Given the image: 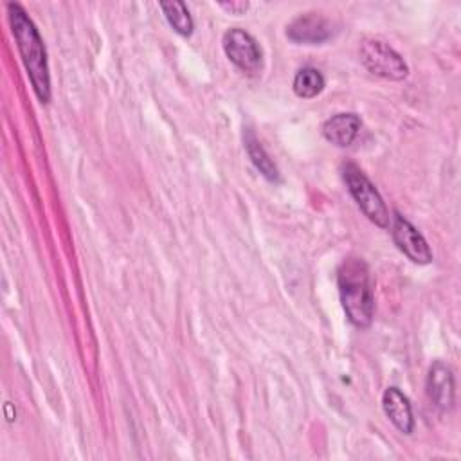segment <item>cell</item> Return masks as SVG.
<instances>
[{
  "label": "cell",
  "instance_id": "obj_14",
  "mask_svg": "<svg viewBox=\"0 0 461 461\" xmlns=\"http://www.w3.org/2000/svg\"><path fill=\"white\" fill-rule=\"evenodd\" d=\"M223 9L230 11L232 14H241L249 9V2H230V4H220Z\"/></svg>",
  "mask_w": 461,
  "mask_h": 461
},
{
  "label": "cell",
  "instance_id": "obj_1",
  "mask_svg": "<svg viewBox=\"0 0 461 461\" xmlns=\"http://www.w3.org/2000/svg\"><path fill=\"white\" fill-rule=\"evenodd\" d=\"M7 14L11 31L16 41V47L20 50L22 61L25 65V70L29 74L31 85L41 103L50 101V76H49V63H47V52L43 40L34 25V22L29 18L27 11L16 4H7Z\"/></svg>",
  "mask_w": 461,
  "mask_h": 461
},
{
  "label": "cell",
  "instance_id": "obj_12",
  "mask_svg": "<svg viewBox=\"0 0 461 461\" xmlns=\"http://www.w3.org/2000/svg\"><path fill=\"white\" fill-rule=\"evenodd\" d=\"M322 88H324V76L313 67L301 68L294 77V92L299 97L312 99L317 94H321Z\"/></svg>",
  "mask_w": 461,
  "mask_h": 461
},
{
  "label": "cell",
  "instance_id": "obj_11",
  "mask_svg": "<svg viewBox=\"0 0 461 461\" xmlns=\"http://www.w3.org/2000/svg\"><path fill=\"white\" fill-rule=\"evenodd\" d=\"M243 142H245V149H247L252 164L259 169V173L265 178H268V180H277L279 178V171H277L276 164L272 162V158L268 157V153L265 151V148L261 146L259 139L256 137V133L252 130L245 131Z\"/></svg>",
  "mask_w": 461,
  "mask_h": 461
},
{
  "label": "cell",
  "instance_id": "obj_8",
  "mask_svg": "<svg viewBox=\"0 0 461 461\" xmlns=\"http://www.w3.org/2000/svg\"><path fill=\"white\" fill-rule=\"evenodd\" d=\"M427 393L430 402L441 409L447 411L454 403V376L448 366L443 362H436L427 378Z\"/></svg>",
  "mask_w": 461,
  "mask_h": 461
},
{
  "label": "cell",
  "instance_id": "obj_3",
  "mask_svg": "<svg viewBox=\"0 0 461 461\" xmlns=\"http://www.w3.org/2000/svg\"><path fill=\"white\" fill-rule=\"evenodd\" d=\"M342 176H344V182H346L351 196L355 198L358 207L364 211V214L375 225L387 227L389 225V211H387L380 193L371 184V180L364 175V171L358 166L346 162L342 166Z\"/></svg>",
  "mask_w": 461,
  "mask_h": 461
},
{
  "label": "cell",
  "instance_id": "obj_9",
  "mask_svg": "<svg viewBox=\"0 0 461 461\" xmlns=\"http://www.w3.org/2000/svg\"><path fill=\"white\" fill-rule=\"evenodd\" d=\"M382 405L385 416L393 421V425L403 432L411 434L414 430V418L412 409L407 396L398 387H387L382 396Z\"/></svg>",
  "mask_w": 461,
  "mask_h": 461
},
{
  "label": "cell",
  "instance_id": "obj_7",
  "mask_svg": "<svg viewBox=\"0 0 461 461\" xmlns=\"http://www.w3.org/2000/svg\"><path fill=\"white\" fill-rule=\"evenodd\" d=\"M333 34V23L321 13H304L295 16L288 27L286 36L297 43H322Z\"/></svg>",
  "mask_w": 461,
  "mask_h": 461
},
{
  "label": "cell",
  "instance_id": "obj_13",
  "mask_svg": "<svg viewBox=\"0 0 461 461\" xmlns=\"http://www.w3.org/2000/svg\"><path fill=\"white\" fill-rule=\"evenodd\" d=\"M160 9L166 14V20L169 25L182 36H189L193 32V18L189 14V9L185 7L184 2H162Z\"/></svg>",
  "mask_w": 461,
  "mask_h": 461
},
{
  "label": "cell",
  "instance_id": "obj_2",
  "mask_svg": "<svg viewBox=\"0 0 461 461\" xmlns=\"http://www.w3.org/2000/svg\"><path fill=\"white\" fill-rule=\"evenodd\" d=\"M342 308L351 324L367 328L373 321L375 297L367 265L360 258L346 259L337 274Z\"/></svg>",
  "mask_w": 461,
  "mask_h": 461
},
{
  "label": "cell",
  "instance_id": "obj_10",
  "mask_svg": "<svg viewBox=\"0 0 461 461\" xmlns=\"http://www.w3.org/2000/svg\"><path fill=\"white\" fill-rule=\"evenodd\" d=\"M360 126L362 121L357 113H337L322 124V135L335 146H349L355 140Z\"/></svg>",
  "mask_w": 461,
  "mask_h": 461
},
{
  "label": "cell",
  "instance_id": "obj_5",
  "mask_svg": "<svg viewBox=\"0 0 461 461\" xmlns=\"http://www.w3.org/2000/svg\"><path fill=\"white\" fill-rule=\"evenodd\" d=\"M223 50L227 58L249 76H256L263 67V54L258 41L240 27H232L223 34Z\"/></svg>",
  "mask_w": 461,
  "mask_h": 461
},
{
  "label": "cell",
  "instance_id": "obj_6",
  "mask_svg": "<svg viewBox=\"0 0 461 461\" xmlns=\"http://www.w3.org/2000/svg\"><path fill=\"white\" fill-rule=\"evenodd\" d=\"M393 240L396 247L414 263L427 265L432 259V250L421 232L400 212H394L393 216V225H391Z\"/></svg>",
  "mask_w": 461,
  "mask_h": 461
},
{
  "label": "cell",
  "instance_id": "obj_4",
  "mask_svg": "<svg viewBox=\"0 0 461 461\" xmlns=\"http://www.w3.org/2000/svg\"><path fill=\"white\" fill-rule=\"evenodd\" d=\"M360 59L369 72L385 79L400 81L409 74L403 58L380 40H364L360 45Z\"/></svg>",
  "mask_w": 461,
  "mask_h": 461
}]
</instances>
